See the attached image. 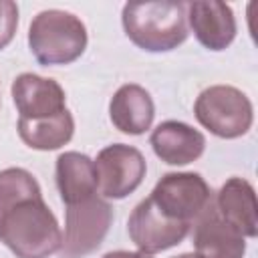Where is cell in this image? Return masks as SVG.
<instances>
[{
    "instance_id": "obj_1",
    "label": "cell",
    "mask_w": 258,
    "mask_h": 258,
    "mask_svg": "<svg viewBox=\"0 0 258 258\" xmlns=\"http://www.w3.org/2000/svg\"><path fill=\"white\" fill-rule=\"evenodd\" d=\"M0 240L18 258H46L60 250L62 234L42 196L0 210Z\"/></svg>"
},
{
    "instance_id": "obj_2",
    "label": "cell",
    "mask_w": 258,
    "mask_h": 258,
    "mask_svg": "<svg viewBox=\"0 0 258 258\" xmlns=\"http://www.w3.org/2000/svg\"><path fill=\"white\" fill-rule=\"evenodd\" d=\"M125 34L143 50H171L187 36L185 4L181 2H129L123 8Z\"/></svg>"
},
{
    "instance_id": "obj_3",
    "label": "cell",
    "mask_w": 258,
    "mask_h": 258,
    "mask_svg": "<svg viewBox=\"0 0 258 258\" xmlns=\"http://www.w3.org/2000/svg\"><path fill=\"white\" fill-rule=\"evenodd\" d=\"M28 44L40 64H69L83 54L87 30L71 12L42 10L30 24Z\"/></svg>"
},
{
    "instance_id": "obj_4",
    "label": "cell",
    "mask_w": 258,
    "mask_h": 258,
    "mask_svg": "<svg viewBox=\"0 0 258 258\" xmlns=\"http://www.w3.org/2000/svg\"><path fill=\"white\" fill-rule=\"evenodd\" d=\"M194 111L206 129L226 139L244 135L252 125V103L242 91L228 85L202 91Z\"/></svg>"
},
{
    "instance_id": "obj_5",
    "label": "cell",
    "mask_w": 258,
    "mask_h": 258,
    "mask_svg": "<svg viewBox=\"0 0 258 258\" xmlns=\"http://www.w3.org/2000/svg\"><path fill=\"white\" fill-rule=\"evenodd\" d=\"M113 220L111 206L93 196L67 206V226L60 244V258H83L99 248Z\"/></svg>"
},
{
    "instance_id": "obj_6",
    "label": "cell",
    "mask_w": 258,
    "mask_h": 258,
    "mask_svg": "<svg viewBox=\"0 0 258 258\" xmlns=\"http://www.w3.org/2000/svg\"><path fill=\"white\" fill-rule=\"evenodd\" d=\"M149 198L167 218L187 224L212 202L210 187L198 173H167L157 181Z\"/></svg>"
},
{
    "instance_id": "obj_7",
    "label": "cell",
    "mask_w": 258,
    "mask_h": 258,
    "mask_svg": "<svg viewBox=\"0 0 258 258\" xmlns=\"http://www.w3.org/2000/svg\"><path fill=\"white\" fill-rule=\"evenodd\" d=\"M95 171L101 194L105 198L121 200L139 187L145 175V159L135 147L115 143L97 155Z\"/></svg>"
},
{
    "instance_id": "obj_8",
    "label": "cell",
    "mask_w": 258,
    "mask_h": 258,
    "mask_svg": "<svg viewBox=\"0 0 258 258\" xmlns=\"http://www.w3.org/2000/svg\"><path fill=\"white\" fill-rule=\"evenodd\" d=\"M189 230L187 222L167 218L151 198L137 204L129 216V236L143 254H155L179 244Z\"/></svg>"
},
{
    "instance_id": "obj_9",
    "label": "cell",
    "mask_w": 258,
    "mask_h": 258,
    "mask_svg": "<svg viewBox=\"0 0 258 258\" xmlns=\"http://www.w3.org/2000/svg\"><path fill=\"white\" fill-rule=\"evenodd\" d=\"M194 246L198 258H242L246 250L244 236L220 216L214 202L196 218Z\"/></svg>"
},
{
    "instance_id": "obj_10",
    "label": "cell",
    "mask_w": 258,
    "mask_h": 258,
    "mask_svg": "<svg viewBox=\"0 0 258 258\" xmlns=\"http://www.w3.org/2000/svg\"><path fill=\"white\" fill-rule=\"evenodd\" d=\"M12 99L20 119H46L67 109L62 87L52 79H44L32 73L16 77L12 83Z\"/></svg>"
},
{
    "instance_id": "obj_11",
    "label": "cell",
    "mask_w": 258,
    "mask_h": 258,
    "mask_svg": "<svg viewBox=\"0 0 258 258\" xmlns=\"http://www.w3.org/2000/svg\"><path fill=\"white\" fill-rule=\"evenodd\" d=\"M189 24L198 40L210 50L226 48L236 36V20L226 2H189L185 4Z\"/></svg>"
},
{
    "instance_id": "obj_12",
    "label": "cell",
    "mask_w": 258,
    "mask_h": 258,
    "mask_svg": "<svg viewBox=\"0 0 258 258\" xmlns=\"http://www.w3.org/2000/svg\"><path fill=\"white\" fill-rule=\"evenodd\" d=\"M155 155L169 165H185L196 161L206 147V139L194 127L179 121H165L151 133Z\"/></svg>"
},
{
    "instance_id": "obj_13",
    "label": "cell",
    "mask_w": 258,
    "mask_h": 258,
    "mask_svg": "<svg viewBox=\"0 0 258 258\" xmlns=\"http://www.w3.org/2000/svg\"><path fill=\"white\" fill-rule=\"evenodd\" d=\"M216 210L242 236H250V238L256 236L258 232L256 196H254V187L246 179L242 177L228 179L218 194Z\"/></svg>"
},
{
    "instance_id": "obj_14",
    "label": "cell",
    "mask_w": 258,
    "mask_h": 258,
    "mask_svg": "<svg viewBox=\"0 0 258 258\" xmlns=\"http://www.w3.org/2000/svg\"><path fill=\"white\" fill-rule=\"evenodd\" d=\"M109 115L113 125L129 135H139L151 127L155 107L151 95L139 85H123L111 99Z\"/></svg>"
},
{
    "instance_id": "obj_15",
    "label": "cell",
    "mask_w": 258,
    "mask_h": 258,
    "mask_svg": "<svg viewBox=\"0 0 258 258\" xmlns=\"http://www.w3.org/2000/svg\"><path fill=\"white\" fill-rule=\"evenodd\" d=\"M56 185L67 206L97 196L95 161L83 153L67 151L56 159Z\"/></svg>"
},
{
    "instance_id": "obj_16",
    "label": "cell",
    "mask_w": 258,
    "mask_h": 258,
    "mask_svg": "<svg viewBox=\"0 0 258 258\" xmlns=\"http://www.w3.org/2000/svg\"><path fill=\"white\" fill-rule=\"evenodd\" d=\"M73 131H75V121L67 109L46 119H18L20 139L28 147L40 151H48L64 145L73 137Z\"/></svg>"
},
{
    "instance_id": "obj_17",
    "label": "cell",
    "mask_w": 258,
    "mask_h": 258,
    "mask_svg": "<svg viewBox=\"0 0 258 258\" xmlns=\"http://www.w3.org/2000/svg\"><path fill=\"white\" fill-rule=\"evenodd\" d=\"M42 196L36 179L20 167H10L0 171V210L8 208L14 202Z\"/></svg>"
},
{
    "instance_id": "obj_18",
    "label": "cell",
    "mask_w": 258,
    "mask_h": 258,
    "mask_svg": "<svg viewBox=\"0 0 258 258\" xmlns=\"http://www.w3.org/2000/svg\"><path fill=\"white\" fill-rule=\"evenodd\" d=\"M18 26V6L12 0H0V48H4Z\"/></svg>"
},
{
    "instance_id": "obj_19",
    "label": "cell",
    "mask_w": 258,
    "mask_h": 258,
    "mask_svg": "<svg viewBox=\"0 0 258 258\" xmlns=\"http://www.w3.org/2000/svg\"><path fill=\"white\" fill-rule=\"evenodd\" d=\"M103 258H151V254H143V252H125V250H119V252H109V254H105Z\"/></svg>"
},
{
    "instance_id": "obj_20",
    "label": "cell",
    "mask_w": 258,
    "mask_h": 258,
    "mask_svg": "<svg viewBox=\"0 0 258 258\" xmlns=\"http://www.w3.org/2000/svg\"><path fill=\"white\" fill-rule=\"evenodd\" d=\"M175 258H198L196 254H181V256H175Z\"/></svg>"
}]
</instances>
